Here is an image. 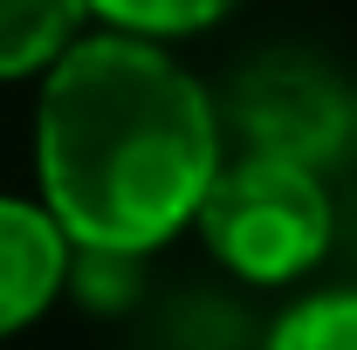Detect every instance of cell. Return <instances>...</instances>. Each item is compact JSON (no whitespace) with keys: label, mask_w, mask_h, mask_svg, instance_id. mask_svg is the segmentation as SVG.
Returning <instances> with one entry per match:
<instances>
[{"label":"cell","mask_w":357,"mask_h":350,"mask_svg":"<svg viewBox=\"0 0 357 350\" xmlns=\"http://www.w3.org/2000/svg\"><path fill=\"white\" fill-rule=\"evenodd\" d=\"M227 165V117L165 42L83 35L35 96V178L89 261L158 254Z\"/></svg>","instance_id":"cell-1"},{"label":"cell","mask_w":357,"mask_h":350,"mask_svg":"<svg viewBox=\"0 0 357 350\" xmlns=\"http://www.w3.org/2000/svg\"><path fill=\"white\" fill-rule=\"evenodd\" d=\"M192 227L227 275L255 289H282L330 254L337 206H330L323 165L282 158V151H234Z\"/></svg>","instance_id":"cell-2"},{"label":"cell","mask_w":357,"mask_h":350,"mask_svg":"<svg viewBox=\"0 0 357 350\" xmlns=\"http://www.w3.org/2000/svg\"><path fill=\"white\" fill-rule=\"evenodd\" d=\"M227 124H241L248 151H282L323 165L344 137L357 144V89H344L310 55H261L227 89Z\"/></svg>","instance_id":"cell-3"},{"label":"cell","mask_w":357,"mask_h":350,"mask_svg":"<svg viewBox=\"0 0 357 350\" xmlns=\"http://www.w3.org/2000/svg\"><path fill=\"white\" fill-rule=\"evenodd\" d=\"M76 241L62 234V220L42 199H14L0 192V337H21L28 323H42L62 282H69Z\"/></svg>","instance_id":"cell-4"},{"label":"cell","mask_w":357,"mask_h":350,"mask_svg":"<svg viewBox=\"0 0 357 350\" xmlns=\"http://www.w3.org/2000/svg\"><path fill=\"white\" fill-rule=\"evenodd\" d=\"M89 0H0V83L48 76L69 48L83 42Z\"/></svg>","instance_id":"cell-5"},{"label":"cell","mask_w":357,"mask_h":350,"mask_svg":"<svg viewBox=\"0 0 357 350\" xmlns=\"http://www.w3.org/2000/svg\"><path fill=\"white\" fill-rule=\"evenodd\" d=\"M241 0H89V14L110 35H137V42H178V35H206L227 21Z\"/></svg>","instance_id":"cell-6"},{"label":"cell","mask_w":357,"mask_h":350,"mask_svg":"<svg viewBox=\"0 0 357 350\" xmlns=\"http://www.w3.org/2000/svg\"><path fill=\"white\" fill-rule=\"evenodd\" d=\"M268 350H357V289H330V296L296 303L268 330Z\"/></svg>","instance_id":"cell-7"}]
</instances>
